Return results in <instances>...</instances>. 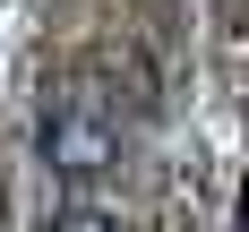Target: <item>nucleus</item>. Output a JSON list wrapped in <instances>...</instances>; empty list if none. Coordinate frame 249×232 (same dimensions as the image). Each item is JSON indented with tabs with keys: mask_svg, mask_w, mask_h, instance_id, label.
Here are the masks:
<instances>
[{
	"mask_svg": "<svg viewBox=\"0 0 249 232\" xmlns=\"http://www.w3.org/2000/svg\"><path fill=\"white\" fill-rule=\"evenodd\" d=\"M52 232H121V215H103V206H60Z\"/></svg>",
	"mask_w": 249,
	"mask_h": 232,
	"instance_id": "f03ea898",
	"label": "nucleus"
},
{
	"mask_svg": "<svg viewBox=\"0 0 249 232\" xmlns=\"http://www.w3.org/2000/svg\"><path fill=\"white\" fill-rule=\"evenodd\" d=\"M35 146H43L52 172L95 180V172H112V163H121V129H112V112H95V103H43Z\"/></svg>",
	"mask_w": 249,
	"mask_h": 232,
	"instance_id": "f257e3e1",
	"label": "nucleus"
}]
</instances>
